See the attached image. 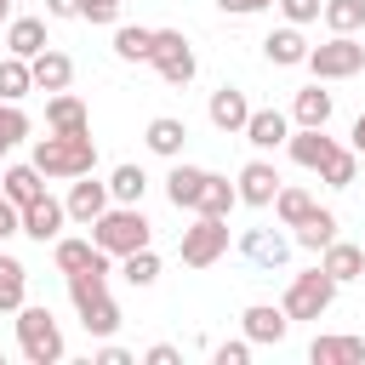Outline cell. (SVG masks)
<instances>
[{
  "label": "cell",
  "instance_id": "obj_1",
  "mask_svg": "<svg viewBox=\"0 0 365 365\" xmlns=\"http://www.w3.org/2000/svg\"><path fill=\"white\" fill-rule=\"evenodd\" d=\"M34 165H40L46 177H86V171H97V143H91V131H86V137L51 131V137L34 143Z\"/></svg>",
  "mask_w": 365,
  "mask_h": 365
},
{
  "label": "cell",
  "instance_id": "obj_2",
  "mask_svg": "<svg viewBox=\"0 0 365 365\" xmlns=\"http://www.w3.org/2000/svg\"><path fill=\"white\" fill-rule=\"evenodd\" d=\"M148 217L137 211V205H108L97 222H91V240L108 251V257H131V251H143L148 245Z\"/></svg>",
  "mask_w": 365,
  "mask_h": 365
},
{
  "label": "cell",
  "instance_id": "obj_3",
  "mask_svg": "<svg viewBox=\"0 0 365 365\" xmlns=\"http://www.w3.org/2000/svg\"><path fill=\"white\" fill-rule=\"evenodd\" d=\"M17 348H23L29 365H57L63 359V331H57L51 308H40V302L17 308Z\"/></svg>",
  "mask_w": 365,
  "mask_h": 365
},
{
  "label": "cell",
  "instance_id": "obj_4",
  "mask_svg": "<svg viewBox=\"0 0 365 365\" xmlns=\"http://www.w3.org/2000/svg\"><path fill=\"white\" fill-rule=\"evenodd\" d=\"M331 302H336V279H331L325 268H308V274H297V279L285 285V302H279V308H285L291 319H319Z\"/></svg>",
  "mask_w": 365,
  "mask_h": 365
},
{
  "label": "cell",
  "instance_id": "obj_5",
  "mask_svg": "<svg viewBox=\"0 0 365 365\" xmlns=\"http://www.w3.org/2000/svg\"><path fill=\"white\" fill-rule=\"evenodd\" d=\"M308 68H314V80H348V74L365 68V46L354 34H331L325 46L308 51Z\"/></svg>",
  "mask_w": 365,
  "mask_h": 365
},
{
  "label": "cell",
  "instance_id": "obj_6",
  "mask_svg": "<svg viewBox=\"0 0 365 365\" xmlns=\"http://www.w3.org/2000/svg\"><path fill=\"white\" fill-rule=\"evenodd\" d=\"M222 251H228V217H200L194 211V228H182V262L211 268Z\"/></svg>",
  "mask_w": 365,
  "mask_h": 365
},
{
  "label": "cell",
  "instance_id": "obj_7",
  "mask_svg": "<svg viewBox=\"0 0 365 365\" xmlns=\"http://www.w3.org/2000/svg\"><path fill=\"white\" fill-rule=\"evenodd\" d=\"M148 63H154V74H160L165 86H188V80H194V51H188V40H182L177 29H154Z\"/></svg>",
  "mask_w": 365,
  "mask_h": 365
},
{
  "label": "cell",
  "instance_id": "obj_8",
  "mask_svg": "<svg viewBox=\"0 0 365 365\" xmlns=\"http://www.w3.org/2000/svg\"><path fill=\"white\" fill-rule=\"evenodd\" d=\"M63 205H68V217H74V222H86V228H91V222L114 205V194H108V182H97V177L86 171V177H74V188H68V200H63Z\"/></svg>",
  "mask_w": 365,
  "mask_h": 365
},
{
  "label": "cell",
  "instance_id": "obj_9",
  "mask_svg": "<svg viewBox=\"0 0 365 365\" xmlns=\"http://www.w3.org/2000/svg\"><path fill=\"white\" fill-rule=\"evenodd\" d=\"M285 148H291V160H297L302 171H319V165L336 154V137H325V125H297V131L285 137Z\"/></svg>",
  "mask_w": 365,
  "mask_h": 365
},
{
  "label": "cell",
  "instance_id": "obj_10",
  "mask_svg": "<svg viewBox=\"0 0 365 365\" xmlns=\"http://www.w3.org/2000/svg\"><path fill=\"white\" fill-rule=\"evenodd\" d=\"M63 222H68V205L63 200H51V194H40L34 205H23V234L29 240H63Z\"/></svg>",
  "mask_w": 365,
  "mask_h": 365
},
{
  "label": "cell",
  "instance_id": "obj_11",
  "mask_svg": "<svg viewBox=\"0 0 365 365\" xmlns=\"http://www.w3.org/2000/svg\"><path fill=\"white\" fill-rule=\"evenodd\" d=\"M46 131L86 137V131H91V114H86V103H80L74 91H51V103H46Z\"/></svg>",
  "mask_w": 365,
  "mask_h": 365
},
{
  "label": "cell",
  "instance_id": "obj_12",
  "mask_svg": "<svg viewBox=\"0 0 365 365\" xmlns=\"http://www.w3.org/2000/svg\"><path fill=\"white\" fill-rule=\"evenodd\" d=\"M240 251H245V262H257V268H279V262L291 257V240H285L279 228H245V234H240Z\"/></svg>",
  "mask_w": 365,
  "mask_h": 365
},
{
  "label": "cell",
  "instance_id": "obj_13",
  "mask_svg": "<svg viewBox=\"0 0 365 365\" xmlns=\"http://www.w3.org/2000/svg\"><path fill=\"white\" fill-rule=\"evenodd\" d=\"M240 325H245V336L251 342H285V331H291V314L285 308H274V302H251L245 314H240Z\"/></svg>",
  "mask_w": 365,
  "mask_h": 365
},
{
  "label": "cell",
  "instance_id": "obj_14",
  "mask_svg": "<svg viewBox=\"0 0 365 365\" xmlns=\"http://www.w3.org/2000/svg\"><path fill=\"white\" fill-rule=\"evenodd\" d=\"M285 182H279V171L268 165V160H251L245 171H240V205H274V194H279Z\"/></svg>",
  "mask_w": 365,
  "mask_h": 365
},
{
  "label": "cell",
  "instance_id": "obj_15",
  "mask_svg": "<svg viewBox=\"0 0 365 365\" xmlns=\"http://www.w3.org/2000/svg\"><path fill=\"white\" fill-rule=\"evenodd\" d=\"M205 114H211V125H217V131H245V120H251V103H245V91H240V86H217Z\"/></svg>",
  "mask_w": 365,
  "mask_h": 365
},
{
  "label": "cell",
  "instance_id": "obj_16",
  "mask_svg": "<svg viewBox=\"0 0 365 365\" xmlns=\"http://www.w3.org/2000/svg\"><path fill=\"white\" fill-rule=\"evenodd\" d=\"M240 137H245L251 148H262V154H268V148H279V143L291 137V120H285L279 108H251V120H245V131H240Z\"/></svg>",
  "mask_w": 365,
  "mask_h": 365
},
{
  "label": "cell",
  "instance_id": "obj_17",
  "mask_svg": "<svg viewBox=\"0 0 365 365\" xmlns=\"http://www.w3.org/2000/svg\"><path fill=\"white\" fill-rule=\"evenodd\" d=\"M200 194H205V171L200 165H171V177H165V200L177 205V211H200Z\"/></svg>",
  "mask_w": 365,
  "mask_h": 365
},
{
  "label": "cell",
  "instance_id": "obj_18",
  "mask_svg": "<svg viewBox=\"0 0 365 365\" xmlns=\"http://www.w3.org/2000/svg\"><path fill=\"white\" fill-rule=\"evenodd\" d=\"M262 51H268V63H279V68H297V63H308V40H302V29L297 23H285V29H274L268 40H262Z\"/></svg>",
  "mask_w": 365,
  "mask_h": 365
},
{
  "label": "cell",
  "instance_id": "obj_19",
  "mask_svg": "<svg viewBox=\"0 0 365 365\" xmlns=\"http://www.w3.org/2000/svg\"><path fill=\"white\" fill-rule=\"evenodd\" d=\"M319 268H325L336 285H348V279H359V274H365V251H359V245H348V240H331V245L319 251Z\"/></svg>",
  "mask_w": 365,
  "mask_h": 365
},
{
  "label": "cell",
  "instance_id": "obj_20",
  "mask_svg": "<svg viewBox=\"0 0 365 365\" xmlns=\"http://www.w3.org/2000/svg\"><path fill=\"white\" fill-rule=\"evenodd\" d=\"M51 40H46V23L40 17H11L6 23V51L11 57H40Z\"/></svg>",
  "mask_w": 365,
  "mask_h": 365
},
{
  "label": "cell",
  "instance_id": "obj_21",
  "mask_svg": "<svg viewBox=\"0 0 365 365\" xmlns=\"http://www.w3.org/2000/svg\"><path fill=\"white\" fill-rule=\"evenodd\" d=\"M143 143H148L154 154H165V160H182V143H188V125H182L177 114H160V120H148V131H143Z\"/></svg>",
  "mask_w": 365,
  "mask_h": 365
},
{
  "label": "cell",
  "instance_id": "obj_22",
  "mask_svg": "<svg viewBox=\"0 0 365 365\" xmlns=\"http://www.w3.org/2000/svg\"><path fill=\"white\" fill-rule=\"evenodd\" d=\"M308 359L314 365H354V359H365V336H314Z\"/></svg>",
  "mask_w": 365,
  "mask_h": 365
},
{
  "label": "cell",
  "instance_id": "obj_23",
  "mask_svg": "<svg viewBox=\"0 0 365 365\" xmlns=\"http://www.w3.org/2000/svg\"><path fill=\"white\" fill-rule=\"evenodd\" d=\"M29 68H34V86L40 91H68V80H74V63L63 57V51H40V57H29Z\"/></svg>",
  "mask_w": 365,
  "mask_h": 365
},
{
  "label": "cell",
  "instance_id": "obj_24",
  "mask_svg": "<svg viewBox=\"0 0 365 365\" xmlns=\"http://www.w3.org/2000/svg\"><path fill=\"white\" fill-rule=\"evenodd\" d=\"M0 188L17 200V205H34L40 194H46V171L29 160V165H6V177H0Z\"/></svg>",
  "mask_w": 365,
  "mask_h": 365
},
{
  "label": "cell",
  "instance_id": "obj_25",
  "mask_svg": "<svg viewBox=\"0 0 365 365\" xmlns=\"http://www.w3.org/2000/svg\"><path fill=\"white\" fill-rule=\"evenodd\" d=\"M29 302V268L0 251V314H17Z\"/></svg>",
  "mask_w": 365,
  "mask_h": 365
},
{
  "label": "cell",
  "instance_id": "obj_26",
  "mask_svg": "<svg viewBox=\"0 0 365 365\" xmlns=\"http://www.w3.org/2000/svg\"><path fill=\"white\" fill-rule=\"evenodd\" d=\"M148 51H154V29L114 23V57H120V63H148Z\"/></svg>",
  "mask_w": 365,
  "mask_h": 365
},
{
  "label": "cell",
  "instance_id": "obj_27",
  "mask_svg": "<svg viewBox=\"0 0 365 365\" xmlns=\"http://www.w3.org/2000/svg\"><path fill=\"white\" fill-rule=\"evenodd\" d=\"M291 120H297V125H331V91L302 86V91L291 97Z\"/></svg>",
  "mask_w": 365,
  "mask_h": 365
},
{
  "label": "cell",
  "instance_id": "obj_28",
  "mask_svg": "<svg viewBox=\"0 0 365 365\" xmlns=\"http://www.w3.org/2000/svg\"><path fill=\"white\" fill-rule=\"evenodd\" d=\"M240 205V182H228V177H217V171H205V194H200V217H228Z\"/></svg>",
  "mask_w": 365,
  "mask_h": 365
},
{
  "label": "cell",
  "instance_id": "obj_29",
  "mask_svg": "<svg viewBox=\"0 0 365 365\" xmlns=\"http://www.w3.org/2000/svg\"><path fill=\"white\" fill-rule=\"evenodd\" d=\"M74 314H80V325H86L91 336H114V331H120V308H114V297H108V291H103V297H91V302H80Z\"/></svg>",
  "mask_w": 365,
  "mask_h": 365
},
{
  "label": "cell",
  "instance_id": "obj_30",
  "mask_svg": "<svg viewBox=\"0 0 365 365\" xmlns=\"http://www.w3.org/2000/svg\"><path fill=\"white\" fill-rule=\"evenodd\" d=\"M108 194H114V205H143V194H148V177H143V165H114V177H108Z\"/></svg>",
  "mask_w": 365,
  "mask_h": 365
},
{
  "label": "cell",
  "instance_id": "obj_31",
  "mask_svg": "<svg viewBox=\"0 0 365 365\" xmlns=\"http://www.w3.org/2000/svg\"><path fill=\"white\" fill-rule=\"evenodd\" d=\"M274 211H279V222H285V228H302L319 205H314V194H308V188H279V194H274Z\"/></svg>",
  "mask_w": 365,
  "mask_h": 365
},
{
  "label": "cell",
  "instance_id": "obj_32",
  "mask_svg": "<svg viewBox=\"0 0 365 365\" xmlns=\"http://www.w3.org/2000/svg\"><path fill=\"white\" fill-rule=\"evenodd\" d=\"M23 91H34V68H29V57H0V97L6 103H17Z\"/></svg>",
  "mask_w": 365,
  "mask_h": 365
},
{
  "label": "cell",
  "instance_id": "obj_33",
  "mask_svg": "<svg viewBox=\"0 0 365 365\" xmlns=\"http://www.w3.org/2000/svg\"><path fill=\"white\" fill-rule=\"evenodd\" d=\"M325 29L331 34H359L365 29V0H325Z\"/></svg>",
  "mask_w": 365,
  "mask_h": 365
},
{
  "label": "cell",
  "instance_id": "obj_34",
  "mask_svg": "<svg viewBox=\"0 0 365 365\" xmlns=\"http://www.w3.org/2000/svg\"><path fill=\"white\" fill-rule=\"evenodd\" d=\"M319 177H325V188H348V182L359 177V148H336V154L319 165Z\"/></svg>",
  "mask_w": 365,
  "mask_h": 365
},
{
  "label": "cell",
  "instance_id": "obj_35",
  "mask_svg": "<svg viewBox=\"0 0 365 365\" xmlns=\"http://www.w3.org/2000/svg\"><path fill=\"white\" fill-rule=\"evenodd\" d=\"M331 240H336V217H331V211H314V217L297 228V245H302V251H325Z\"/></svg>",
  "mask_w": 365,
  "mask_h": 365
},
{
  "label": "cell",
  "instance_id": "obj_36",
  "mask_svg": "<svg viewBox=\"0 0 365 365\" xmlns=\"http://www.w3.org/2000/svg\"><path fill=\"white\" fill-rule=\"evenodd\" d=\"M120 274H125V285H137V291H143V285H154V279H160V257L143 245V251L120 257Z\"/></svg>",
  "mask_w": 365,
  "mask_h": 365
},
{
  "label": "cell",
  "instance_id": "obj_37",
  "mask_svg": "<svg viewBox=\"0 0 365 365\" xmlns=\"http://www.w3.org/2000/svg\"><path fill=\"white\" fill-rule=\"evenodd\" d=\"M91 257H97V240H57V268L63 274H80Z\"/></svg>",
  "mask_w": 365,
  "mask_h": 365
},
{
  "label": "cell",
  "instance_id": "obj_38",
  "mask_svg": "<svg viewBox=\"0 0 365 365\" xmlns=\"http://www.w3.org/2000/svg\"><path fill=\"white\" fill-rule=\"evenodd\" d=\"M0 137H6V143H23V137H29V114H23L17 103H6V97H0Z\"/></svg>",
  "mask_w": 365,
  "mask_h": 365
},
{
  "label": "cell",
  "instance_id": "obj_39",
  "mask_svg": "<svg viewBox=\"0 0 365 365\" xmlns=\"http://www.w3.org/2000/svg\"><path fill=\"white\" fill-rule=\"evenodd\" d=\"M274 6H279V11H285V23H297V29H302V23H314V17L325 11V0H274Z\"/></svg>",
  "mask_w": 365,
  "mask_h": 365
},
{
  "label": "cell",
  "instance_id": "obj_40",
  "mask_svg": "<svg viewBox=\"0 0 365 365\" xmlns=\"http://www.w3.org/2000/svg\"><path fill=\"white\" fill-rule=\"evenodd\" d=\"M86 23H120V0H80Z\"/></svg>",
  "mask_w": 365,
  "mask_h": 365
},
{
  "label": "cell",
  "instance_id": "obj_41",
  "mask_svg": "<svg viewBox=\"0 0 365 365\" xmlns=\"http://www.w3.org/2000/svg\"><path fill=\"white\" fill-rule=\"evenodd\" d=\"M6 234H23V205L0 188V240H6Z\"/></svg>",
  "mask_w": 365,
  "mask_h": 365
},
{
  "label": "cell",
  "instance_id": "obj_42",
  "mask_svg": "<svg viewBox=\"0 0 365 365\" xmlns=\"http://www.w3.org/2000/svg\"><path fill=\"white\" fill-rule=\"evenodd\" d=\"M211 359H217V365H245V359H251V336H240V342H217Z\"/></svg>",
  "mask_w": 365,
  "mask_h": 365
},
{
  "label": "cell",
  "instance_id": "obj_43",
  "mask_svg": "<svg viewBox=\"0 0 365 365\" xmlns=\"http://www.w3.org/2000/svg\"><path fill=\"white\" fill-rule=\"evenodd\" d=\"M97 365H137V354H125V348L103 342V348H97Z\"/></svg>",
  "mask_w": 365,
  "mask_h": 365
},
{
  "label": "cell",
  "instance_id": "obj_44",
  "mask_svg": "<svg viewBox=\"0 0 365 365\" xmlns=\"http://www.w3.org/2000/svg\"><path fill=\"white\" fill-rule=\"evenodd\" d=\"M143 359H148V365H177V359H182V354H177V348H171V342H154V348H148V354H143Z\"/></svg>",
  "mask_w": 365,
  "mask_h": 365
},
{
  "label": "cell",
  "instance_id": "obj_45",
  "mask_svg": "<svg viewBox=\"0 0 365 365\" xmlns=\"http://www.w3.org/2000/svg\"><path fill=\"white\" fill-rule=\"evenodd\" d=\"M222 11H234V17H251V11H262V6H274V0H217Z\"/></svg>",
  "mask_w": 365,
  "mask_h": 365
},
{
  "label": "cell",
  "instance_id": "obj_46",
  "mask_svg": "<svg viewBox=\"0 0 365 365\" xmlns=\"http://www.w3.org/2000/svg\"><path fill=\"white\" fill-rule=\"evenodd\" d=\"M46 17H80V0H46Z\"/></svg>",
  "mask_w": 365,
  "mask_h": 365
},
{
  "label": "cell",
  "instance_id": "obj_47",
  "mask_svg": "<svg viewBox=\"0 0 365 365\" xmlns=\"http://www.w3.org/2000/svg\"><path fill=\"white\" fill-rule=\"evenodd\" d=\"M354 148H359V154H365V114H359V120H354Z\"/></svg>",
  "mask_w": 365,
  "mask_h": 365
},
{
  "label": "cell",
  "instance_id": "obj_48",
  "mask_svg": "<svg viewBox=\"0 0 365 365\" xmlns=\"http://www.w3.org/2000/svg\"><path fill=\"white\" fill-rule=\"evenodd\" d=\"M11 6H17V0H0V23H6V17H11Z\"/></svg>",
  "mask_w": 365,
  "mask_h": 365
},
{
  "label": "cell",
  "instance_id": "obj_49",
  "mask_svg": "<svg viewBox=\"0 0 365 365\" xmlns=\"http://www.w3.org/2000/svg\"><path fill=\"white\" fill-rule=\"evenodd\" d=\"M6 148H11V143H6V137H0V154H6Z\"/></svg>",
  "mask_w": 365,
  "mask_h": 365
}]
</instances>
